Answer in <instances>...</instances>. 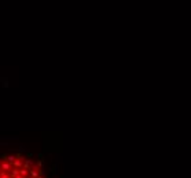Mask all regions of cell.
<instances>
[{"mask_svg":"<svg viewBox=\"0 0 191 178\" xmlns=\"http://www.w3.org/2000/svg\"><path fill=\"white\" fill-rule=\"evenodd\" d=\"M11 168H13V166L8 163V162H4L1 160V165H0V171H6V173H10Z\"/></svg>","mask_w":191,"mask_h":178,"instance_id":"1","label":"cell"},{"mask_svg":"<svg viewBox=\"0 0 191 178\" xmlns=\"http://www.w3.org/2000/svg\"><path fill=\"white\" fill-rule=\"evenodd\" d=\"M33 166L34 165H33V162H32V159H25L24 165H22V168H25V170H30Z\"/></svg>","mask_w":191,"mask_h":178,"instance_id":"2","label":"cell"},{"mask_svg":"<svg viewBox=\"0 0 191 178\" xmlns=\"http://www.w3.org/2000/svg\"><path fill=\"white\" fill-rule=\"evenodd\" d=\"M29 175H30L32 178H37V177H39V170L33 166V167H32L30 170H29Z\"/></svg>","mask_w":191,"mask_h":178,"instance_id":"3","label":"cell"},{"mask_svg":"<svg viewBox=\"0 0 191 178\" xmlns=\"http://www.w3.org/2000/svg\"><path fill=\"white\" fill-rule=\"evenodd\" d=\"M8 174H10V178H15L17 177V175H19V168H11V171L8 173Z\"/></svg>","mask_w":191,"mask_h":178,"instance_id":"4","label":"cell"},{"mask_svg":"<svg viewBox=\"0 0 191 178\" xmlns=\"http://www.w3.org/2000/svg\"><path fill=\"white\" fill-rule=\"evenodd\" d=\"M22 165H24V162L15 159V162L13 163V167H14V168H22Z\"/></svg>","mask_w":191,"mask_h":178,"instance_id":"5","label":"cell"},{"mask_svg":"<svg viewBox=\"0 0 191 178\" xmlns=\"http://www.w3.org/2000/svg\"><path fill=\"white\" fill-rule=\"evenodd\" d=\"M4 162H8V163L13 166V163L15 162V156H14V155H7V158H6V160H4Z\"/></svg>","mask_w":191,"mask_h":178,"instance_id":"6","label":"cell"},{"mask_svg":"<svg viewBox=\"0 0 191 178\" xmlns=\"http://www.w3.org/2000/svg\"><path fill=\"white\" fill-rule=\"evenodd\" d=\"M19 175H22L24 178H26L29 175V170H25V168H19Z\"/></svg>","mask_w":191,"mask_h":178,"instance_id":"7","label":"cell"},{"mask_svg":"<svg viewBox=\"0 0 191 178\" xmlns=\"http://www.w3.org/2000/svg\"><path fill=\"white\" fill-rule=\"evenodd\" d=\"M43 166H44V160H43V159H40V160H39L37 163L34 165V167L37 168V170H40V168H43Z\"/></svg>","mask_w":191,"mask_h":178,"instance_id":"8","label":"cell"},{"mask_svg":"<svg viewBox=\"0 0 191 178\" xmlns=\"http://www.w3.org/2000/svg\"><path fill=\"white\" fill-rule=\"evenodd\" d=\"M0 178H10V174L6 171H0Z\"/></svg>","mask_w":191,"mask_h":178,"instance_id":"9","label":"cell"},{"mask_svg":"<svg viewBox=\"0 0 191 178\" xmlns=\"http://www.w3.org/2000/svg\"><path fill=\"white\" fill-rule=\"evenodd\" d=\"M39 175L44 177V175H45V170H44V168H40V170H39Z\"/></svg>","mask_w":191,"mask_h":178,"instance_id":"10","label":"cell"},{"mask_svg":"<svg viewBox=\"0 0 191 178\" xmlns=\"http://www.w3.org/2000/svg\"><path fill=\"white\" fill-rule=\"evenodd\" d=\"M15 178H24V177H22V175H17V177H15Z\"/></svg>","mask_w":191,"mask_h":178,"instance_id":"11","label":"cell"},{"mask_svg":"<svg viewBox=\"0 0 191 178\" xmlns=\"http://www.w3.org/2000/svg\"><path fill=\"white\" fill-rule=\"evenodd\" d=\"M37 178H44V177H41V175H39V177Z\"/></svg>","mask_w":191,"mask_h":178,"instance_id":"12","label":"cell"},{"mask_svg":"<svg viewBox=\"0 0 191 178\" xmlns=\"http://www.w3.org/2000/svg\"><path fill=\"white\" fill-rule=\"evenodd\" d=\"M0 165H1V160H0Z\"/></svg>","mask_w":191,"mask_h":178,"instance_id":"13","label":"cell"}]
</instances>
